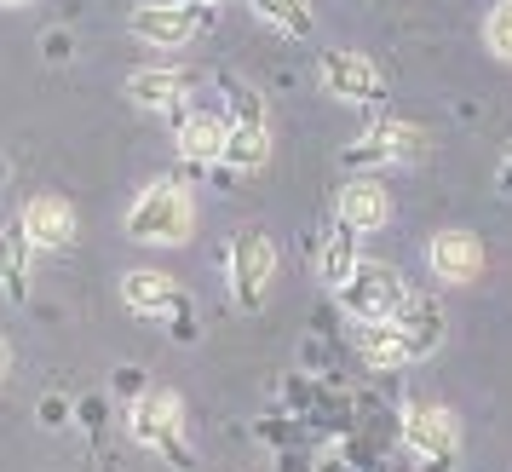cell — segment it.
I'll use <instances>...</instances> for the list:
<instances>
[{"mask_svg":"<svg viewBox=\"0 0 512 472\" xmlns=\"http://www.w3.org/2000/svg\"><path fill=\"white\" fill-rule=\"evenodd\" d=\"M12 375V346H6V340H0V380Z\"/></svg>","mask_w":512,"mask_h":472,"instance_id":"cell-23","label":"cell"},{"mask_svg":"<svg viewBox=\"0 0 512 472\" xmlns=\"http://www.w3.org/2000/svg\"><path fill=\"white\" fill-rule=\"evenodd\" d=\"M213 18H219V6H208V0H139L133 12H127V35L139 41V47H190L196 35H208Z\"/></svg>","mask_w":512,"mask_h":472,"instance_id":"cell-5","label":"cell"},{"mask_svg":"<svg viewBox=\"0 0 512 472\" xmlns=\"http://www.w3.org/2000/svg\"><path fill=\"white\" fill-rule=\"evenodd\" d=\"M173 6H179V0H173ZM208 6H219V0H208Z\"/></svg>","mask_w":512,"mask_h":472,"instance_id":"cell-26","label":"cell"},{"mask_svg":"<svg viewBox=\"0 0 512 472\" xmlns=\"http://www.w3.org/2000/svg\"><path fill=\"white\" fill-rule=\"evenodd\" d=\"M248 6H254L259 24H271L288 41H311L317 35V6L311 0H248Z\"/></svg>","mask_w":512,"mask_h":472,"instance_id":"cell-19","label":"cell"},{"mask_svg":"<svg viewBox=\"0 0 512 472\" xmlns=\"http://www.w3.org/2000/svg\"><path fill=\"white\" fill-rule=\"evenodd\" d=\"M121 306L133 311V317H156V323H173L179 340H196V306H190V294L179 288L173 271H156V265H139V271H127L121 277Z\"/></svg>","mask_w":512,"mask_h":472,"instance_id":"cell-7","label":"cell"},{"mask_svg":"<svg viewBox=\"0 0 512 472\" xmlns=\"http://www.w3.org/2000/svg\"><path fill=\"white\" fill-rule=\"evenodd\" d=\"M18 225H24V236H29V248H35V254H70L75 236H81L75 208L64 202V196H52V190L29 196L24 213H18Z\"/></svg>","mask_w":512,"mask_h":472,"instance_id":"cell-11","label":"cell"},{"mask_svg":"<svg viewBox=\"0 0 512 472\" xmlns=\"http://www.w3.org/2000/svg\"><path fill=\"white\" fill-rule=\"evenodd\" d=\"M29 265H35V248H29L24 225L6 219L0 225V300L6 306H24L29 300Z\"/></svg>","mask_w":512,"mask_h":472,"instance_id":"cell-17","label":"cell"},{"mask_svg":"<svg viewBox=\"0 0 512 472\" xmlns=\"http://www.w3.org/2000/svg\"><path fill=\"white\" fill-rule=\"evenodd\" d=\"M334 300H340V311H346L351 323H386V317H397V306L409 300V288L397 277V265L357 260L346 277L334 283Z\"/></svg>","mask_w":512,"mask_h":472,"instance_id":"cell-6","label":"cell"},{"mask_svg":"<svg viewBox=\"0 0 512 472\" xmlns=\"http://www.w3.org/2000/svg\"><path fill=\"white\" fill-rule=\"evenodd\" d=\"M271 156V110L265 98L248 87V81H225V156H219V173H259Z\"/></svg>","mask_w":512,"mask_h":472,"instance_id":"cell-3","label":"cell"},{"mask_svg":"<svg viewBox=\"0 0 512 472\" xmlns=\"http://www.w3.org/2000/svg\"><path fill=\"white\" fill-rule=\"evenodd\" d=\"M426 144H432L426 139V127L380 116L374 127H363V133L340 150V162H346V173H380V167H397V162H420Z\"/></svg>","mask_w":512,"mask_h":472,"instance_id":"cell-10","label":"cell"},{"mask_svg":"<svg viewBox=\"0 0 512 472\" xmlns=\"http://www.w3.org/2000/svg\"><path fill=\"white\" fill-rule=\"evenodd\" d=\"M225 283H231V300L242 311H259L265 294L277 283V242L259 231V225H242L225 248Z\"/></svg>","mask_w":512,"mask_h":472,"instance_id":"cell-9","label":"cell"},{"mask_svg":"<svg viewBox=\"0 0 512 472\" xmlns=\"http://www.w3.org/2000/svg\"><path fill=\"white\" fill-rule=\"evenodd\" d=\"M317 75H323V93L351 104V110H374V116H380L386 98H392V81H386V70L374 64L369 52L328 47L323 58H317Z\"/></svg>","mask_w":512,"mask_h":472,"instance_id":"cell-8","label":"cell"},{"mask_svg":"<svg viewBox=\"0 0 512 472\" xmlns=\"http://www.w3.org/2000/svg\"><path fill=\"white\" fill-rule=\"evenodd\" d=\"M397 438L409 449V461L420 472H455L461 467V421L455 409H443L432 398H409L397 415Z\"/></svg>","mask_w":512,"mask_h":472,"instance_id":"cell-4","label":"cell"},{"mask_svg":"<svg viewBox=\"0 0 512 472\" xmlns=\"http://www.w3.org/2000/svg\"><path fill=\"white\" fill-rule=\"evenodd\" d=\"M357 260H363V254H357V231L334 219V225H328V236L317 242V271H323V283L334 288V283H340V277H346V271H351Z\"/></svg>","mask_w":512,"mask_h":472,"instance_id":"cell-20","label":"cell"},{"mask_svg":"<svg viewBox=\"0 0 512 472\" xmlns=\"http://www.w3.org/2000/svg\"><path fill=\"white\" fill-rule=\"evenodd\" d=\"M127 438L150 455H162L173 472H196V455L185 438V398L167 386H144L127 398Z\"/></svg>","mask_w":512,"mask_h":472,"instance_id":"cell-2","label":"cell"},{"mask_svg":"<svg viewBox=\"0 0 512 472\" xmlns=\"http://www.w3.org/2000/svg\"><path fill=\"white\" fill-rule=\"evenodd\" d=\"M202 75L185 70V64H144V70L127 75V98L139 104V110H156V116H179L190 104V87H196Z\"/></svg>","mask_w":512,"mask_h":472,"instance_id":"cell-12","label":"cell"},{"mask_svg":"<svg viewBox=\"0 0 512 472\" xmlns=\"http://www.w3.org/2000/svg\"><path fill=\"white\" fill-rule=\"evenodd\" d=\"M127 236L139 248H185L196 236V196L185 179H150L127 208Z\"/></svg>","mask_w":512,"mask_h":472,"instance_id":"cell-1","label":"cell"},{"mask_svg":"<svg viewBox=\"0 0 512 472\" xmlns=\"http://www.w3.org/2000/svg\"><path fill=\"white\" fill-rule=\"evenodd\" d=\"M334 219L351 225L357 236H374L392 225V190L380 185V173H351L340 185V202H334Z\"/></svg>","mask_w":512,"mask_h":472,"instance_id":"cell-13","label":"cell"},{"mask_svg":"<svg viewBox=\"0 0 512 472\" xmlns=\"http://www.w3.org/2000/svg\"><path fill=\"white\" fill-rule=\"evenodd\" d=\"M501 190H512V156L501 162Z\"/></svg>","mask_w":512,"mask_h":472,"instance_id":"cell-25","label":"cell"},{"mask_svg":"<svg viewBox=\"0 0 512 472\" xmlns=\"http://www.w3.org/2000/svg\"><path fill=\"white\" fill-rule=\"evenodd\" d=\"M484 47L501 58V64H512V0H495L484 18Z\"/></svg>","mask_w":512,"mask_h":472,"instance_id":"cell-21","label":"cell"},{"mask_svg":"<svg viewBox=\"0 0 512 472\" xmlns=\"http://www.w3.org/2000/svg\"><path fill=\"white\" fill-rule=\"evenodd\" d=\"M426 260L438 271V283H472L484 277V242L472 231H438L426 242Z\"/></svg>","mask_w":512,"mask_h":472,"instance_id":"cell-15","label":"cell"},{"mask_svg":"<svg viewBox=\"0 0 512 472\" xmlns=\"http://www.w3.org/2000/svg\"><path fill=\"white\" fill-rule=\"evenodd\" d=\"M41 421H47V426L64 421V398H47V403H41Z\"/></svg>","mask_w":512,"mask_h":472,"instance_id":"cell-22","label":"cell"},{"mask_svg":"<svg viewBox=\"0 0 512 472\" xmlns=\"http://www.w3.org/2000/svg\"><path fill=\"white\" fill-rule=\"evenodd\" d=\"M397 334H403V346H409V357H426L443 346V306L438 300H426V294H409L403 306H397V317H386Z\"/></svg>","mask_w":512,"mask_h":472,"instance_id":"cell-16","label":"cell"},{"mask_svg":"<svg viewBox=\"0 0 512 472\" xmlns=\"http://www.w3.org/2000/svg\"><path fill=\"white\" fill-rule=\"evenodd\" d=\"M24 6H35V0H0V12H24Z\"/></svg>","mask_w":512,"mask_h":472,"instance_id":"cell-24","label":"cell"},{"mask_svg":"<svg viewBox=\"0 0 512 472\" xmlns=\"http://www.w3.org/2000/svg\"><path fill=\"white\" fill-rule=\"evenodd\" d=\"M173 139H179V162L196 167V173H208V167H219V156H225V116H219V110H202V104H185Z\"/></svg>","mask_w":512,"mask_h":472,"instance_id":"cell-14","label":"cell"},{"mask_svg":"<svg viewBox=\"0 0 512 472\" xmlns=\"http://www.w3.org/2000/svg\"><path fill=\"white\" fill-rule=\"evenodd\" d=\"M351 340H357V357L369 363V369H409L415 357H409V346H403V334L392 329V323H351Z\"/></svg>","mask_w":512,"mask_h":472,"instance_id":"cell-18","label":"cell"}]
</instances>
